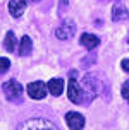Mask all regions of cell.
<instances>
[{
	"label": "cell",
	"instance_id": "30bf717a",
	"mask_svg": "<svg viewBox=\"0 0 129 130\" xmlns=\"http://www.w3.org/2000/svg\"><path fill=\"white\" fill-rule=\"evenodd\" d=\"M127 17V9L124 4H115L112 7V19L114 21H124Z\"/></svg>",
	"mask_w": 129,
	"mask_h": 130
},
{
	"label": "cell",
	"instance_id": "5b68a950",
	"mask_svg": "<svg viewBox=\"0 0 129 130\" xmlns=\"http://www.w3.org/2000/svg\"><path fill=\"white\" fill-rule=\"evenodd\" d=\"M55 34H57L58 39H71L74 34H76V24L72 22L71 19H65L60 26H58V29L55 31Z\"/></svg>",
	"mask_w": 129,
	"mask_h": 130
},
{
	"label": "cell",
	"instance_id": "7a4b0ae2",
	"mask_svg": "<svg viewBox=\"0 0 129 130\" xmlns=\"http://www.w3.org/2000/svg\"><path fill=\"white\" fill-rule=\"evenodd\" d=\"M22 130H57L58 127L50 120H45V118H31L21 125Z\"/></svg>",
	"mask_w": 129,
	"mask_h": 130
},
{
	"label": "cell",
	"instance_id": "9c48e42d",
	"mask_svg": "<svg viewBox=\"0 0 129 130\" xmlns=\"http://www.w3.org/2000/svg\"><path fill=\"white\" fill-rule=\"evenodd\" d=\"M81 45L84 48H88V50H93V48H97L100 45V39L95 36V34H90V32H84L83 36H81Z\"/></svg>",
	"mask_w": 129,
	"mask_h": 130
},
{
	"label": "cell",
	"instance_id": "277c9868",
	"mask_svg": "<svg viewBox=\"0 0 129 130\" xmlns=\"http://www.w3.org/2000/svg\"><path fill=\"white\" fill-rule=\"evenodd\" d=\"M46 91H48V86L41 80H36V82H31L28 84V94L33 99H43L46 96Z\"/></svg>",
	"mask_w": 129,
	"mask_h": 130
},
{
	"label": "cell",
	"instance_id": "6da1fadb",
	"mask_svg": "<svg viewBox=\"0 0 129 130\" xmlns=\"http://www.w3.org/2000/svg\"><path fill=\"white\" fill-rule=\"evenodd\" d=\"M67 96L72 103L81 104L86 101V96H84V89L83 86L77 82V72L72 70L69 72V82H67Z\"/></svg>",
	"mask_w": 129,
	"mask_h": 130
},
{
	"label": "cell",
	"instance_id": "3957f363",
	"mask_svg": "<svg viewBox=\"0 0 129 130\" xmlns=\"http://www.w3.org/2000/svg\"><path fill=\"white\" fill-rule=\"evenodd\" d=\"M2 89L5 92V96L9 101H21V94H22V86L16 80V79H10L7 80L5 84L2 86Z\"/></svg>",
	"mask_w": 129,
	"mask_h": 130
},
{
	"label": "cell",
	"instance_id": "2e32d148",
	"mask_svg": "<svg viewBox=\"0 0 129 130\" xmlns=\"http://www.w3.org/2000/svg\"><path fill=\"white\" fill-rule=\"evenodd\" d=\"M33 2H40V0H33Z\"/></svg>",
	"mask_w": 129,
	"mask_h": 130
},
{
	"label": "cell",
	"instance_id": "8fae6325",
	"mask_svg": "<svg viewBox=\"0 0 129 130\" xmlns=\"http://www.w3.org/2000/svg\"><path fill=\"white\" fill-rule=\"evenodd\" d=\"M33 50V43L31 39H29V36H22V39H21V45H19V55L21 57H26V55H29Z\"/></svg>",
	"mask_w": 129,
	"mask_h": 130
},
{
	"label": "cell",
	"instance_id": "ba28073f",
	"mask_svg": "<svg viewBox=\"0 0 129 130\" xmlns=\"http://www.w3.org/2000/svg\"><path fill=\"white\" fill-rule=\"evenodd\" d=\"M46 86H48V91L52 96H60L64 91V80L62 79H50Z\"/></svg>",
	"mask_w": 129,
	"mask_h": 130
},
{
	"label": "cell",
	"instance_id": "8992f818",
	"mask_svg": "<svg viewBox=\"0 0 129 130\" xmlns=\"http://www.w3.org/2000/svg\"><path fill=\"white\" fill-rule=\"evenodd\" d=\"M65 122L69 125V128H76V130H81L84 127V117L81 113H74V111H69L65 115Z\"/></svg>",
	"mask_w": 129,
	"mask_h": 130
},
{
	"label": "cell",
	"instance_id": "9a60e30c",
	"mask_svg": "<svg viewBox=\"0 0 129 130\" xmlns=\"http://www.w3.org/2000/svg\"><path fill=\"white\" fill-rule=\"evenodd\" d=\"M121 67H122V70L129 72V58H124L122 62H121Z\"/></svg>",
	"mask_w": 129,
	"mask_h": 130
},
{
	"label": "cell",
	"instance_id": "7c38bea8",
	"mask_svg": "<svg viewBox=\"0 0 129 130\" xmlns=\"http://www.w3.org/2000/svg\"><path fill=\"white\" fill-rule=\"evenodd\" d=\"M16 36H14L12 31H9L5 34V39H4V48H5L7 52H16Z\"/></svg>",
	"mask_w": 129,
	"mask_h": 130
},
{
	"label": "cell",
	"instance_id": "5bb4252c",
	"mask_svg": "<svg viewBox=\"0 0 129 130\" xmlns=\"http://www.w3.org/2000/svg\"><path fill=\"white\" fill-rule=\"evenodd\" d=\"M122 96H124V99L129 103V80H126L124 86H122Z\"/></svg>",
	"mask_w": 129,
	"mask_h": 130
},
{
	"label": "cell",
	"instance_id": "4fadbf2b",
	"mask_svg": "<svg viewBox=\"0 0 129 130\" xmlns=\"http://www.w3.org/2000/svg\"><path fill=\"white\" fill-rule=\"evenodd\" d=\"M9 67H10V62H9V58L0 57V74H2V72H5Z\"/></svg>",
	"mask_w": 129,
	"mask_h": 130
},
{
	"label": "cell",
	"instance_id": "52a82bcc",
	"mask_svg": "<svg viewBox=\"0 0 129 130\" xmlns=\"http://www.w3.org/2000/svg\"><path fill=\"white\" fill-rule=\"evenodd\" d=\"M26 10V0H10L9 2V12L12 17H21Z\"/></svg>",
	"mask_w": 129,
	"mask_h": 130
}]
</instances>
